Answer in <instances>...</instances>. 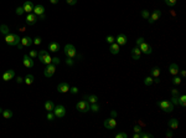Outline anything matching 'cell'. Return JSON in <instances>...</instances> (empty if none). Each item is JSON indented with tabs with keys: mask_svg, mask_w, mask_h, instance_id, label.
I'll list each match as a JSON object with an SVG mask.
<instances>
[{
	"mask_svg": "<svg viewBox=\"0 0 186 138\" xmlns=\"http://www.w3.org/2000/svg\"><path fill=\"white\" fill-rule=\"evenodd\" d=\"M20 36L18 35V34H11L10 33L9 35H6L5 36V43L8 44V45H10V46H18L20 44Z\"/></svg>",
	"mask_w": 186,
	"mask_h": 138,
	"instance_id": "obj_1",
	"label": "cell"
},
{
	"mask_svg": "<svg viewBox=\"0 0 186 138\" xmlns=\"http://www.w3.org/2000/svg\"><path fill=\"white\" fill-rule=\"evenodd\" d=\"M159 107H160V110L162 112H165V113H171L172 111H174V105H172L170 101H159L156 103Z\"/></svg>",
	"mask_w": 186,
	"mask_h": 138,
	"instance_id": "obj_2",
	"label": "cell"
},
{
	"mask_svg": "<svg viewBox=\"0 0 186 138\" xmlns=\"http://www.w3.org/2000/svg\"><path fill=\"white\" fill-rule=\"evenodd\" d=\"M76 108H77V111H80L82 113H86V112H88L89 108H91V103L87 100H82V101H80V102H77Z\"/></svg>",
	"mask_w": 186,
	"mask_h": 138,
	"instance_id": "obj_3",
	"label": "cell"
},
{
	"mask_svg": "<svg viewBox=\"0 0 186 138\" xmlns=\"http://www.w3.org/2000/svg\"><path fill=\"white\" fill-rule=\"evenodd\" d=\"M63 52L66 55L67 57H70V59H75L77 56V51H76V47L72 45V44H67L66 46H65V50H63Z\"/></svg>",
	"mask_w": 186,
	"mask_h": 138,
	"instance_id": "obj_4",
	"label": "cell"
},
{
	"mask_svg": "<svg viewBox=\"0 0 186 138\" xmlns=\"http://www.w3.org/2000/svg\"><path fill=\"white\" fill-rule=\"evenodd\" d=\"M52 112L55 113L56 118H63V117L66 116V108H65V106H62V105L55 106V108H53Z\"/></svg>",
	"mask_w": 186,
	"mask_h": 138,
	"instance_id": "obj_5",
	"label": "cell"
},
{
	"mask_svg": "<svg viewBox=\"0 0 186 138\" xmlns=\"http://www.w3.org/2000/svg\"><path fill=\"white\" fill-rule=\"evenodd\" d=\"M55 72H56V65L50 63V65H46L45 70H43V75H45V77L50 78V77L53 76V73H55Z\"/></svg>",
	"mask_w": 186,
	"mask_h": 138,
	"instance_id": "obj_6",
	"label": "cell"
},
{
	"mask_svg": "<svg viewBox=\"0 0 186 138\" xmlns=\"http://www.w3.org/2000/svg\"><path fill=\"white\" fill-rule=\"evenodd\" d=\"M103 124H104V127H105L107 129H114L115 127H117V119L113 118V117H110V118H107V119H104Z\"/></svg>",
	"mask_w": 186,
	"mask_h": 138,
	"instance_id": "obj_7",
	"label": "cell"
},
{
	"mask_svg": "<svg viewBox=\"0 0 186 138\" xmlns=\"http://www.w3.org/2000/svg\"><path fill=\"white\" fill-rule=\"evenodd\" d=\"M161 16V11L160 10H154L153 11V14H150V16H149V19H148V21H149V24H154L156 20H159V18Z\"/></svg>",
	"mask_w": 186,
	"mask_h": 138,
	"instance_id": "obj_8",
	"label": "cell"
},
{
	"mask_svg": "<svg viewBox=\"0 0 186 138\" xmlns=\"http://www.w3.org/2000/svg\"><path fill=\"white\" fill-rule=\"evenodd\" d=\"M14 77H15V71L14 70H6V71L3 73L1 78H3V81L8 82V81H10V80H13Z\"/></svg>",
	"mask_w": 186,
	"mask_h": 138,
	"instance_id": "obj_9",
	"label": "cell"
},
{
	"mask_svg": "<svg viewBox=\"0 0 186 138\" xmlns=\"http://www.w3.org/2000/svg\"><path fill=\"white\" fill-rule=\"evenodd\" d=\"M138 47L140 49V51H142L143 54H145V55H150V54L153 52V50H151V46H150L149 44H146L145 41H144L142 45H139Z\"/></svg>",
	"mask_w": 186,
	"mask_h": 138,
	"instance_id": "obj_10",
	"label": "cell"
},
{
	"mask_svg": "<svg viewBox=\"0 0 186 138\" xmlns=\"http://www.w3.org/2000/svg\"><path fill=\"white\" fill-rule=\"evenodd\" d=\"M37 16L33 14V13H29V14L26 15V24L27 25H35L37 23Z\"/></svg>",
	"mask_w": 186,
	"mask_h": 138,
	"instance_id": "obj_11",
	"label": "cell"
},
{
	"mask_svg": "<svg viewBox=\"0 0 186 138\" xmlns=\"http://www.w3.org/2000/svg\"><path fill=\"white\" fill-rule=\"evenodd\" d=\"M115 43L118 44L119 46L125 45V44L128 43V38H127V35H125V34H119V35L115 38Z\"/></svg>",
	"mask_w": 186,
	"mask_h": 138,
	"instance_id": "obj_12",
	"label": "cell"
},
{
	"mask_svg": "<svg viewBox=\"0 0 186 138\" xmlns=\"http://www.w3.org/2000/svg\"><path fill=\"white\" fill-rule=\"evenodd\" d=\"M22 63H24V66L26 67V68H31V67H33V61L29 55H25V56L22 57Z\"/></svg>",
	"mask_w": 186,
	"mask_h": 138,
	"instance_id": "obj_13",
	"label": "cell"
},
{
	"mask_svg": "<svg viewBox=\"0 0 186 138\" xmlns=\"http://www.w3.org/2000/svg\"><path fill=\"white\" fill-rule=\"evenodd\" d=\"M33 6H35V5H33V3L31 1V0H26V1L24 3V5H22L24 11H25V13H27V14H29V13H32Z\"/></svg>",
	"mask_w": 186,
	"mask_h": 138,
	"instance_id": "obj_14",
	"label": "cell"
},
{
	"mask_svg": "<svg viewBox=\"0 0 186 138\" xmlns=\"http://www.w3.org/2000/svg\"><path fill=\"white\" fill-rule=\"evenodd\" d=\"M57 91L60 93H66V92L70 91V86H68L67 82H60L57 86Z\"/></svg>",
	"mask_w": 186,
	"mask_h": 138,
	"instance_id": "obj_15",
	"label": "cell"
},
{
	"mask_svg": "<svg viewBox=\"0 0 186 138\" xmlns=\"http://www.w3.org/2000/svg\"><path fill=\"white\" fill-rule=\"evenodd\" d=\"M32 40L33 39H31L30 36H25V38H22L21 40H20V44H21L24 47H30V46L33 44Z\"/></svg>",
	"mask_w": 186,
	"mask_h": 138,
	"instance_id": "obj_16",
	"label": "cell"
},
{
	"mask_svg": "<svg viewBox=\"0 0 186 138\" xmlns=\"http://www.w3.org/2000/svg\"><path fill=\"white\" fill-rule=\"evenodd\" d=\"M32 13L36 16H40V15H42V14H45V6L43 5H35L33 6V10H32Z\"/></svg>",
	"mask_w": 186,
	"mask_h": 138,
	"instance_id": "obj_17",
	"label": "cell"
},
{
	"mask_svg": "<svg viewBox=\"0 0 186 138\" xmlns=\"http://www.w3.org/2000/svg\"><path fill=\"white\" fill-rule=\"evenodd\" d=\"M40 59V62L43 63V65H50V63H52V57L50 56V54H46V55H43V56H38Z\"/></svg>",
	"mask_w": 186,
	"mask_h": 138,
	"instance_id": "obj_18",
	"label": "cell"
},
{
	"mask_svg": "<svg viewBox=\"0 0 186 138\" xmlns=\"http://www.w3.org/2000/svg\"><path fill=\"white\" fill-rule=\"evenodd\" d=\"M130 55H132V59H133V60H140L142 51H140V49H139V47H134V49H132Z\"/></svg>",
	"mask_w": 186,
	"mask_h": 138,
	"instance_id": "obj_19",
	"label": "cell"
},
{
	"mask_svg": "<svg viewBox=\"0 0 186 138\" xmlns=\"http://www.w3.org/2000/svg\"><path fill=\"white\" fill-rule=\"evenodd\" d=\"M48 49H50L51 52H57L58 50H60V44L56 43V41H51V43L48 44Z\"/></svg>",
	"mask_w": 186,
	"mask_h": 138,
	"instance_id": "obj_20",
	"label": "cell"
},
{
	"mask_svg": "<svg viewBox=\"0 0 186 138\" xmlns=\"http://www.w3.org/2000/svg\"><path fill=\"white\" fill-rule=\"evenodd\" d=\"M167 124H169V128H170V129H177V128H179V121H177L176 118L169 119Z\"/></svg>",
	"mask_w": 186,
	"mask_h": 138,
	"instance_id": "obj_21",
	"label": "cell"
},
{
	"mask_svg": "<svg viewBox=\"0 0 186 138\" xmlns=\"http://www.w3.org/2000/svg\"><path fill=\"white\" fill-rule=\"evenodd\" d=\"M179 71H180V70H179V66H177L176 63H171V65L169 66V72L171 73L172 76H176L177 73H179Z\"/></svg>",
	"mask_w": 186,
	"mask_h": 138,
	"instance_id": "obj_22",
	"label": "cell"
},
{
	"mask_svg": "<svg viewBox=\"0 0 186 138\" xmlns=\"http://www.w3.org/2000/svg\"><path fill=\"white\" fill-rule=\"evenodd\" d=\"M110 54H113V55H117V54H119V45L117 43H113L110 44Z\"/></svg>",
	"mask_w": 186,
	"mask_h": 138,
	"instance_id": "obj_23",
	"label": "cell"
},
{
	"mask_svg": "<svg viewBox=\"0 0 186 138\" xmlns=\"http://www.w3.org/2000/svg\"><path fill=\"white\" fill-rule=\"evenodd\" d=\"M53 108H55V105H53L52 101H46L45 102V110L47 112H52Z\"/></svg>",
	"mask_w": 186,
	"mask_h": 138,
	"instance_id": "obj_24",
	"label": "cell"
},
{
	"mask_svg": "<svg viewBox=\"0 0 186 138\" xmlns=\"http://www.w3.org/2000/svg\"><path fill=\"white\" fill-rule=\"evenodd\" d=\"M84 100H87L89 103H97L98 102V97L95 95H89V96H84Z\"/></svg>",
	"mask_w": 186,
	"mask_h": 138,
	"instance_id": "obj_25",
	"label": "cell"
},
{
	"mask_svg": "<svg viewBox=\"0 0 186 138\" xmlns=\"http://www.w3.org/2000/svg\"><path fill=\"white\" fill-rule=\"evenodd\" d=\"M150 75H151V77H159L160 76V68L159 67H153L151 70H150Z\"/></svg>",
	"mask_w": 186,
	"mask_h": 138,
	"instance_id": "obj_26",
	"label": "cell"
},
{
	"mask_svg": "<svg viewBox=\"0 0 186 138\" xmlns=\"http://www.w3.org/2000/svg\"><path fill=\"white\" fill-rule=\"evenodd\" d=\"M0 33L6 36V35H9V34H10V30H9V28H8L6 25L3 24V25H0Z\"/></svg>",
	"mask_w": 186,
	"mask_h": 138,
	"instance_id": "obj_27",
	"label": "cell"
},
{
	"mask_svg": "<svg viewBox=\"0 0 186 138\" xmlns=\"http://www.w3.org/2000/svg\"><path fill=\"white\" fill-rule=\"evenodd\" d=\"M1 114H3V117H4L5 119H10L11 117H13V112H11L10 110H4Z\"/></svg>",
	"mask_w": 186,
	"mask_h": 138,
	"instance_id": "obj_28",
	"label": "cell"
},
{
	"mask_svg": "<svg viewBox=\"0 0 186 138\" xmlns=\"http://www.w3.org/2000/svg\"><path fill=\"white\" fill-rule=\"evenodd\" d=\"M24 82L26 83V85H29V86H30V85H31V83L33 82V76L29 73V75H27V76H26V77L24 78Z\"/></svg>",
	"mask_w": 186,
	"mask_h": 138,
	"instance_id": "obj_29",
	"label": "cell"
},
{
	"mask_svg": "<svg viewBox=\"0 0 186 138\" xmlns=\"http://www.w3.org/2000/svg\"><path fill=\"white\" fill-rule=\"evenodd\" d=\"M179 105L181 107H185L186 106V95H181L179 97Z\"/></svg>",
	"mask_w": 186,
	"mask_h": 138,
	"instance_id": "obj_30",
	"label": "cell"
},
{
	"mask_svg": "<svg viewBox=\"0 0 186 138\" xmlns=\"http://www.w3.org/2000/svg\"><path fill=\"white\" fill-rule=\"evenodd\" d=\"M153 80H154V78H153L151 76L145 77V78H144V85H145V86H151V85L154 83V82H153Z\"/></svg>",
	"mask_w": 186,
	"mask_h": 138,
	"instance_id": "obj_31",
	"label": "cell"
},
{
	"mask_svg": "<svg viewBox=\"0 0 186 138\" xmlns=\"http://www.w3.org/2000/svg\"><path fill=\"white\" fill-rule=\"evenodd\" d=\"M164 1H165V4H166L167 6H170V8H174L177 3V0H164Z\"/></svg>",
	"mask_w": 186,
	"mask_h": 138,
	"instance_id": "obj_32",
	"label": "cell"
},
{
	"mask_svg": "<svg viewBox=\"0 0 186 138\" xmlns=\"http://www.w3.org/2000/svg\"><path fill=\"white\" fill-rule=\"evenodd\" d=\"M89 110L92 111V112H98L99 111V105H98V102L97 103H91V108Z\"/></svg>",
	"mask_w": 186,
	"mask_h": 138,
	"instance_id": "obj_33",
	"label": "cell"
},
{
	"mask_svg": "<svg viewBox=\"0 0 186 138\" xmlns=\"http://www.w3.org/2000/svg\"><path fill=\"white\" fill-rule=\"evenodd\" d=\"M171 102L172 105H177L179 106V95H172V97H171Z\"/></svg>",
	"mask_w": 186,
	"mask_h": 138,
	"instance_id": "obj_34",
	"label": "cell"
},
{
	"mask_svg": "<svg viewBox=\"0 0 186 138\" xmlns=\"http://www.w3.org/2000/svg\"><path fill=\"white\" fill-rule=\"evenodd\" d=\"M15 13H16V15H19V16H21V15H24V8L22 6H18L16 8V10H15Z\"/></svg>",
	"mask_w": 186,
	"mask_h": 138,
	"instance_id": "obj_35",
	"label": "cell"
},
{
	"mask_svg": "<svg viewBox=\"0 0 186 138\" xmlns=\"http://www.w3.org/2000/svg\"><path fill=\"white\" fill-rule=\"evenodd\" d=\"M140 138H153V134L149 132H140Z\"/></svg>",
	"mask_w": 186,
	"mask_h": 138,
	"instance_id": "obj_36",
	"label": "cell"
},
{
	"mask_svg": "<svg viewBox=\"0 0 186 138\" xmlns=\"http://www.w3.org/2000/svg\"><path fill=\"white\" fill-rule=\"evenodd\" d=\"M105 41H107V43L110 45V44L115 43V38H114V36H110V35H109V36H107V38H105Z\"/></svg>",
	"mask_w": 186,
	"mask_h": 138,
	"instance_id": "obj_37",
	"label": "cell"
},
{
	"mask_svg": "<svg viewBox=\"0 0 186 138\" xmlns=\"http://www.w3.org/2000/svg\"><path fill=\"white\" fill-rule=\"evenodd\" d=\"M46 118H47L48 121H53V119L56 118V116H55V113H53V112H47V116H46Z\"/></svg>",
	"mask_w": 186,
	"mask_h": 138,
	"instance_id": "obj_38",
	"label": "cell"
},
{
	"mask_svg": "<svg viewBox=\"0 0 186 138\" xmlns=\"http://www.w3.org/2000/svg\"><path fill=\"white\" fill-rule=\"evenodd\" d=\"M149 16H150V14H149L148 10H143V11H142V18H143V19H146V20H148Z\"/></svg>",
	"mask_w": 186,
	"mask_h": 138,
	"instance_id": "obj_39",
	"label": "cell"
},
{
	"mask_svg": "<svg viewBox=\"0 0 186 138\" xmlns=\"http://www.w3.org/2000/svg\"><path fill=\"white\" fill-rule=\"evenodd\" d=\"M172 83H174V85H180V83H181V78L175 76L174 78H172Z\"/></svg>",
	"mask_w": 186,
	"mask_h": 138,
	"instance_id": "obj_40",
	"label": "cell"
},
{
	"mask_svg": "<svg viewBox=\"0 0 186 138\" xmlns=\"http://www.w3.org/2000/svg\"><path fill=\"white\" fill-rule=\"evenodd\" d=\"M128 137V134L124 133V132H119V133L115 134V138H127Z\"/></svg>",
	"mask_w": 186,
	"mask_h": 138,
	"instance_id": "obj_41",
	"label": "cell"
},
{
	"mask_svg": "<svg viewBox=\"0 0 186 138\" xmlns=\"http://www.w3.org/2000/svg\"><path fill=\"white\" fill-rule=\"evenodd\" d=\"M37 51H36V50H31V51H30V55L29 56L31 57V59H36V57H37Z\"/></svg>",
	"mask_w": 186,
	"mask_h": 138,
	"instance_id": "obj_42",
	"label": "cell"
},
{
	"mask_svg": "<svg viewBox=\"0 0 186 138\" xmlns=\"http://www.w3.org/2000/svg\"><path fill=\"white\" fill-rule=\"evenodd\" d=\"M70 92H71L72 95H77V93H78V88H77L76 86H73V87L70 88Z\"/></svg>",
	"mask_w": 186,
	"mask_h": 138,
	"instance_id": "obj_43",
	"label": "cell"
},
{
	"mask_svg": "<svg viewBox=\"0 0 186 138\" xmlns=\"http://www.w3.org/2000/svg\"><path fill=\"white\" fill-rule=\"evenodd\" d=\"M73 63H75V61H73L72 59H70V57H67V60H66V65H68V66H73Z\"/></svg>",
	"mask_w": 186,
	"mask_h": 138,
	"instance_id": "obj_44",
	"label": "cell"
},
{
	"mask_svg": "<svg viewBox=\"0 0 186 138\" xmlns=\"http://www.w3.org/2000/svg\"><path fill=\"white\" fill-rule=\"evenodd\" d=\"M144 41H145V40H144V38H138V39H137V41H135V43H137V46L142 45Z\"/></svg>",
	"mask_w": 186,
	"mask_h": 138,
	"instance_id": "obj_45",
	"label": "cell"
},
{
	"mask_svg": "<svg viewBox=\"0 0 186 138\" xmlns=\"http://www.w3.org/2000/svg\"><path fill=\"white\" fill-rule=\"evenodd\" d=\"M32 41H33V44H35V45H40L42 40H41V38H36V39H33Z\"/></svg>",
	"mask_w": 186,
	"mask_h": 138,
	"instance_id": "obj_46",
	"label": "cell"
},
{
	"mask_svg": "<svg viewBox=\"0 0 186 138\" xmlns=\"http://www.w3.org/2000/svg\"><path fill=\"white\" fill-rule=\"evenodd\" d=\"M52 63L53 65H58L60 63V59L58 57H52Z\"/></svg>",
	"mask_w": 186,
	"mask_h": 138,
	"instance_id": "obj_47",
	"label": "cell"
},
{
	"mask_svg": "<svg viewBox=\"0 0 186 138\" xmlns=\"http://www.w3.org/2000/svg\"><path fill=\"white\" fill-rule=\"evenodd\" d=\"M66 3L68 5H76L77 4V0H66Z\"/></svg>",
	"mask_w": 186,
	"mask_h": 138,
	"instance_id": "obj_48",
	"label": "cell"
},
{
	"mask_svg": "<svg viewBox=\"0 0 186 138\" xmlns=\"http://www.w3.org/2000/svg\"><path fill=\"white\" fill-rule=\"evenodd\" d=\"M134 132H138V133H140V132H142L140 126H134Z\"/></svg>",
	"mask_w": 186,
	"mask_h": 138,
	"instance_id": "obj_49",
	"label": "cell"
},
{
	"mask_svg": "<svg viewBox=\"0 0 186 138\" xmlns=\"http://www.w3.org/2000/svg\"><path fill=\"white\" fill-rule=\"evenodd\" d=\"M16 82H18V83H22V82H24V78H22V77H16Z\"/></svg>",
	"mask_w": 186,
	"mask_h": 138,
	"instance_id": "obj_50",
	"label": "cell"
},
{
	"mask_svg": "<svg viewBox=\"0 0 186 138\" xmlns=\"http://www.w3.org/2000/svg\"><path fill=\"white\" fill-rule=\"evenodd\" d=\"M171 93H172V95H179V90H177V88H172Z\"/></svg>",
	"mask_w": 186,
	"mask_h": 138,
	"instance_id": "obj_51",
	"label": "cell"
},
{
	"mask_svg": "<svg viewBox=\"0 0 186 138\" xmlns=\"http://www.w3.org/2000/svg\"><path fill=\"white\" fill-rule=\"evenodd\" d=\"M37 19L38 20H45V19H46V15H45V14L40 15V16H37Z\"/></svg>",
	"mask_w": 186,
	"mask_h": 138,
	"instance_id": "obj_52",
	"label": "cell"
},
{
	"mask_svg": "<svg viewBox=\"0 0 186 138\" xmlns=\"http://www.w3.org/2000/svg\"><path fill=\"white\" fill-rule=\"evenodd\" d=\"M166 137L167 138H171L172 137V132H169V131H167V132H166Z\"/></svg>",
	"mask_w": 186,
	"mask_h": 138,
	"instance_id": "obj_53",
	"label": "cell"
},
{
	"mask_svg": "<svg viewBox=\"0 0 186 138\" xmlns=\"http://www.w3.org/2000/svg\"><path fill=\"white\" fill-rule=\"evenodd\" d=\"M112 117H113V118H115V117H117V112H115V111H112Z\"/></svg>",
	"mask_w": 186,
	"mask_h": 138,
	"instance_id": "obj_54",
	"label": "cell"
},
{
	"mask_svg": "<svg viewBox=\"0 0 186 138\" xmlns=\"http://www.w3.org/2000/svg\"><path fill=\"white\" fill-rule=\"evenodd\" d=\"M134 138H140V133H138V132H135V134L133 136Z\"/></svg>",
	"mask_w": 186,
	"mask_h": 138,
	"instance_id": "obj_55",
	"label": "cell"
},
{
	"mask_svg": "<svg viewBox=\"0 0 186 138\" xmlns=\"http://www.w3.org/2000/svg\"><path fill=\"white\" fill-rule=\"evenodd\" d=\"M58 1H60V0H50V3H51V4H57Z\"/></svg>",
	"mask_w": 186,
	"mask_h": 138,
	"instance_id": "obj_56",
	"label": "cell"
},
{
	"mask_svg": "<svg viewBox=\"0 0 186 138\" xmlns=\"http://www.w3.org/2000/svg\"><path fill=\"white\" fill-rule=\"evenodd\" d=\"M180 73H181V76H182V77H185V76H186V72L184 71V70H182V71L180 72Z\"/></svg>",
	"mask_w": 186,
	"mask_h": 138,
	"instance_id": "obj_57",
	"label": "cell"
},
{
	"mask_svg": "<svg viewBox=\"0 0 186 138\" xmlns=\"http://www.w3.org/2000/svg\"><path fill=\"white\" fill-rule=\"evenodd\" d=\"M3 111H4L3 108H0V113H3Z\"/></svg>",
	"mask_w": 186,
	"mask_h": 138,
	"instance_id": "obj_58",
	"label": "cell"
}]
</instances>
